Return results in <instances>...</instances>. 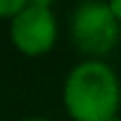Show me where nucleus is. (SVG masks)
Wrapping results in <instances>:
<instances>
[{"instance_id": "1", "label": "nucleus", "mask_w": 121, "mask_h": 121, "mask_svg": "<svg viewBox=\"0 0 121 121\" xmlns=\"http://www.w3.org/2000/svg\"><path fill=\"white\" fill-rule=\"evenodd\" d=\"M121 104L116 74L100 59L74 67L64 81V107L76 121H109Z\"/></svg>"}, {"instance_id": "2", "label": "nucleus", "mask_w": 121, "mask_h": 121, "mask_svg": "<svg viewBox=\"0 0 121 121\" xmlns=\"http://www.w3.org/2000/svg\"><path fill=\"white\" fill-rule=\"evenodd\" d=\"M119 24L109 3H81L71 17V38L86 55H107L119 43Z\"/></svg>"}, {"instance_id": "3", "label": "nucleus", "mask_w": 121, "mask_h": 121, "mask_svg": "<svg viewBox=\"0 0 121 121\" xmlns=\"http://www.w3.org/2000/svg\"><path fill=\"white\" fill-rule=\"evenodd\" d=\"M12 43L24 55H43L52 48L57 36L55 14L48 0H33L12 19L10 24Z\"/></svg>"}, {"instance_id": "4", "label": "nucleus", "mask_w": 121, "mask_h": 121, "mask_svg": "<svg viewBox=\"0 0 121 121\" xmlns=\"http://www.w3.org/2000/svg\"><path fill=\"white\" fill-rule=\"evenodd\" d=\"M26 7V0H0V17H17Z\"/></svg>"}, {"instance_id": "5", "label": "nucleus", "mask_w": 121, "mask_h": 121, "mask_svg": "<svg viewBox=\"0 0 121 121\" xmlns=\"http://www.w3.org/2000/svg\"><path fill=\"white\" fill-rule=\"evenodd\" d=\"M109 7H112V12H114V17L121 22V0H112L109 3Z\"/></svg>"}, {"instance_id": "6", "label": "nucleus", "mask_w": 121, "mask_h": 121, "mask_svg": "<svg viewBox=\"0 0 121 121\" xmlns=\"http://www.w3.org/2000/svg\"><path fill=\"white\" fill-rule=\"evenodd\" d=\"M24 121H48V119H24Z\"/></svg>"}, {"instance_id": "7", "label": "nucleus", "mask_w": 121, "mask_h": 121, "mask_svg": "<svg viewBox=\"0 0 121 121\" xmlns=\"http://www.w3.org/2000/svg\"><path fill=\"white\" fill-rule=\"evenodd\" d=\"M109 121H121V119H119V116H114V119H109Z\"/></svg>"}]
</instances>
